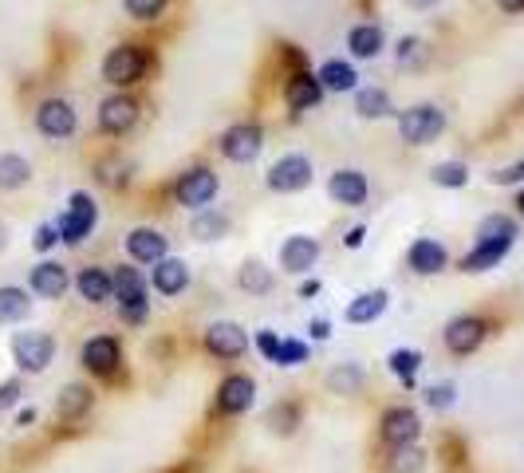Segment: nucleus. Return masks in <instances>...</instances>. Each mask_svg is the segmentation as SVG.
<instances>
[{
	"label": "nucleus",
	"instance_id": "49",
	"mask_svg": "<svg viewBox=\"0 0 524 473\" xmlns=\"http://www.w3.org/2000/svg\"><path fill=\"white\" fill-rule=\"evenodd\" d=\"M308 332H312L316 343H324V339H331V324L328 320H312V324H308Z\"/></svg>",
	"mask_w": 524,
	"mask_h": 473
},
{
	"label": "nucleus",
	"instance_id": "33",
	"mask_svg": "<svg viewBox=\"0 0 524 473\" xmlns=\"http://www.w3.org/2000/svg\"><path fill=\"white\" fill-rule=\"evenodd\" d=\"M28 312H32L28 288H16V284H0V328H8V324H20V320H28Z\"/></svg>",
	"mask_w": 524,
	"mask_h": 473
},
{
	"label": "nucleus",
	"instance_id": "23",
	"mask_svg": "<svg viewBox=\"0 0 524 473\" xmlns=\"http://www.w3.org/2000/svg\"><path fill=\"white\" fill-rule=\"evenodd\" d=\"M91 406H95V391L87 383H67L60 391V399H56V418L64 426H75V422H83L91 414Z\"/></svg>",
	"mask_w": 524,
	"mask_h": 473
},
{
	"label": "nucleus",
	"instance_id": "28",
	"mask_svg": "<svg viewBox=\"0 0 524 473\" xmlns=\"http://www.w3.org/2000/svg\"><path fill=\"white\" fill-rule=\"evenodd\" d=\"M363 383H367V371L359 363H335L324 375V387L331 395H339V399H355L363 391Z\"/></svg>",
	"mask_w": 524,
	"mask_h": 473
},
{
	"label": "nucleus",
	"instance_id": "24",
	"mask_svg": "<svg viewBox=\"0 0 524 473\" xmlns=\"http://www.w3.org/2000/svg\"><path fill=\"white\" fill-rule=\"evenodd\" d=\"M387 304H391V292L387 288H371V292H359L351 304H347V312H343V320L347 324H355V328H363V324H375L383 312H387Z\"/></svg>",
	"mask_w": 524,
	"mask_h": 473
},
{
	"label": "nucleus",
	"instance_id": "45",
	"mask_svg": "<svg viewBox=\"0 0 524 473\" xmlns=\"http://www.w3.org/2000/svg\"><path fill=\"white\" fill-rule=\"evenodd\" d=\"M489 182H493V186H524V158L521 162L501 166V170H493V174H489Z\"/></svg>",
	"mask_w": 524,
	"mask_h": 473
},
{
	"label": "nucleus",
	"instance_id": "54",
	"mask_svg": "<svg viewBox=\"0 0 524 473\" xmlns=\"http://www.w3.org/2000/svg\"><path fill=\"white\" fill-rule=\"evenodd\" d=\"M32 422H36V410H32V406H28V410H20V414H16V426H32Z\"/></svg>",
	"mask_w": 524,
	"mask_h": 473
},
{
	"label": "nucleus",
	"instance_id": "35",
	"mask_svg": "<svg viewBox=\"0 0 524 473\" xmlns=\"http://www.w3.org/2000/svg\"><path fill=\"white\" fill-rule=\"evenodd\" d=\"M517 237H521V225L513 213H489L477 225V241H517Z\"/></svg>",
	"mask_w": 524,
	"mask_h": 473
},
{
	"label": "nucleus",
	"instance_id": "32",
	"mask_svg": "<svg viewBox=\"0 0 524 473\" xmlns=\"http://www.w3.org/2000/svg\"><path fill=\"white\" fill-rule=\"evenodd\" d=\"M272 284H276V272L268 269L264 261H257V257H249V261L237 269V288L249 292V296H268Z\"/></svg>",
	"mask_w": 524,
	"mask_h": 473
},
{
	"label": "nucleus",
	"instance_id": "4",
	"mask_svg": "<svg viewBox=\"0 0 524 473\" xmlns=\"http://www.w3.org/2000/svg\"><path fill=\"white\" fill-rule=\"evenodd\" d=\"M56 359V336L52 332H16L12 336V363L28 375H44Z\"/></svg>",
	"mask_w": 524,
	"mask_h": 473
},
{
	"label": "nucleus",
	"instance_id": "55",
	"mask_svg": "<svg viewBox=\"0 0 524 473\" xmlns=\"http://www.w3.org/2000/svg\"><path fill=\"white\" fill-rule=\"evenodd\" d=\"M4 249H8V225L0 221V253H4Z\"/></svg>",
	"mask_w": 524,
	"mask_h": 473
},
{
	"label": "nucleus",
	"instance_id": "7",
	"mask_svg": "<svg viewBox=\"0 0 524 473\" xmlns=\"http://www.w3.org/2000/svg\"><path fill=\"white\" fill-rule=\"evenodd\" d=\"M217 150H221V158L225 162H233V166H249L257 154L264 150V127L261 123H233L225 135L217 138Z\"/></svg>",
	"mask_w": 524,
	"mask_h": 473
},
{
	"label": "nucleus",
	"instance_id": "38",
	"mask_svg": "<svg viewBox=\"0 0 524 473\" xmlns=\"http://www.w3.org/2000/svg\"><path fill=\"white\" fill-rule=\"evenodd\" d=\"M387 367H391L394 379H402L406 387H414V375L422 371V351L418 347H398V351H391Z\"/></svg>",
	"mask_w": 524,
	"mask_h": 473
},
{
	"label": "nucleus",
	"instance_id": "37",
	"mask_svg": "<svg viewBox=\"0 0 524 473\" xmlns=\"http://www.w3.org/2000/svg\"><path fill=\"white\" fill-rule=\"evenodd\" d=\"M426 470V450L418 442L410 446H394L387 454V473H422Z\"/></svg>",
	"mask_w": 524,
	"mask_h": 473
},
{
	"label": "nucleus",
	"instance_id": "26",
	"mask_svg": "<svg viewBox=\"0 0 524 473\" xmlns=\"http://www.w3.org/2000/svg\"><path fill=\"white\" fill-rule=\"evenodd\" d=\"M517 241H473V249L461 257V272H489L497 269L509 253H513Z\"/></svg>",
	"mask_w": 524,
	"mask_h": 473
},
{
	"label": "nucleus",
	"instance_id": "2",
	"mask_svg": "<svg viewBox=\"0 0 524 473\" xmlns=\"http://www.w3.org/2000/svg\"><path fill=\"white\" fill-rule=\"evenodd\" d=\"M394 123H398V138L406 146H430V142H438V138L446 135V127H450V119H446V111L438 103H414V107L398 111Z\"/></svg>",
	"mask_w": 524,
	"mask_h": 473
},
{
	"label": "nucleus",
	"instance_id": "15",
	"mask_svg": "<svg viewBox=\"0 0 524 473\" xmlns=\"http://www.w3.org/2000/svg\"><path fill=\"white\" fill-rule=\"evenodd\" d=\"M485 336H489V320L485 316H454L450 324H446V332H442V343H446V351L450 355H473L481 343H485Z\"/></svg>",
	"mask_w": 524,
	"mask_h": 473
},
{
	"label": "nucleus",
	"instance_id": "6",
	"mask_svg": "<svg viewBox=\"0 0 524 473\" xmlns=\"http://www.w3.org/2000/svg\"><path fill=\"white\" fill-rule=\"evenodd\" d=\"M60 225V241L64 245H83L91 233H95V225H99V205H95V198L91 194H71V202H67V213L56 221Z\"/></svg>",
	"mask_w": 524,
	"mask_h": 473
},
{
	"label": "nucleus",
	"instance_id": "16",
	"mask_svg": "<svg viewBox=\"0 0 524 473\" xmlns=\"http://www.w3.org/2000/svg\"><path fill=\"white\" fill-rule=\"evenodd\" d=\"M324 83H320V75L316 71H288V79H284V103H288V111L292 115H304V111H316L320 103H324Z\"/></svg>",
	"mask_w": 524,
	"mask_h": 473
},
{
	"label": "nucleus",
	"instance_id": "56",
	"mask_svg": "<svg viewBox=\"0 0 524 473\" xmlns=\"http://www.w3.org/2000/svg\"><path fill=\"white\" fill-rule=\"evenodd\" d=\"M513 205H517V217H524V190L517 194V202H513Z\"/></svg>",
	"mask_w": 524,
	"mask_h": 473
},
{
	"label": "nucleus",
	"instance_id": "47",
	"mask_svg": "<svg viewBox=\"0 0 524 473\" xmlns=\"http://www.w3.org/2000/svg\"><path fill=\"white\" fill-rule=\"evenodd\" d=\"M20 399H24V383L20 379H4L0 383V410H12Z\"/></svg>",
	"mask_w": 524,
	"mask_h": 473
},
{
	"label": "nucleus",
	"instance_id": "17",
	"mask_svg": "<svg viewBox=\"0 0 524 473\" xmlns=\"http://www.w3.org/2000/svg\"><path fill=\"white\" fill-rule=\"evenodd\" d=\"M127 257H131L134 265H158V261H166L170 257V237L162 233V229H154V225H138L127 233Z\"/></svg>",
	"mask_w": 524,
	"mask_h": 473
},
{
	"label": "nucleus",
	"instance_id": "40",
	"mask_svg": "<svg viewBox=\"0 0 524 473\" xmlns=\"http://www.w3.org/2000/svg\"><path fill=\"white\" fill-rule=\"evenodd\" d=\"M430 182H434V186H442V190H461V186H469V166L458 162V158L438 162V166L430 170Z\"/></svg>",
	"mask_w": 524,
	"mask_h": 473
},
{
	"label": "nucleus",
	"instance_id": "53",
	"mask_svg": "<svg viewBox=\"0 0 524 473\" xmlns=\"http://www.w3.org/2000/svg\"><path fill=\"white\" fill-rule=\"evenodd\" d=\"M316 292H320V280H304V284H300V296H304V300H312Z\"/></svg>",
	"mask_w": 524,
	"mask_h": 473
},
{
	"label": "nucleus",
	"instance_id": "25",
	"mask_svg": "<svg viewBox=\"0 0 524 473\" xmlns=\"http://www.w3.org/2000/svg\"><path fill=\"white\" fill-rule=\"evenodd\" d=\"M190 233H194V241L201 245H213V241H225L229 233H233V217L225 213V209H197L194 221H190Z\"/></svg>",
	"mask_w": 524,
	"mask_h": 473
},
{
	"label": "nucleus",
	"instance_id": "34",
	"mask_svg": "<svg viewBox=\"0 0 524 473\" xmlns=\"http://www.w3.org/2000/svg\"><path fill=\"white\" fill-rule=\"evenodd\" d=\"M320 83H324V91H359V71L351 68L347 60H328V64H320Z\"/></svg>",
	"mask_w": 524,
	"mask_h": 473
},
{
	"label": "nucleus",
	"instance_id": "13",
	"mask_svg": "<svg viewBox=\"0 0 524 473\" xmlns=\"http://www.w3.org/2000/svg\"><path fill=\"white\" fill-rule=\"evenodd\" d=\"M36 131L44 138H52V142H67L79 131V115H75V107L67 99L52 95V99H44L36 107Z\"/></svg>",
	"mask_w": 524,
	"mask_h": 473
},
{
	"label": "nucleus",
	"instance_id": "41",
	"mask_svg": "<svg viewBox=\"0 0 524 473\" xmlns=\"http://www.w3.org/2000/svg\"><path fill=\"white\" fill-rule=\"evenodd\" d=\"M127 16L138 20V24H154L162 12H166V0H123Z\"/></svg>",
	"mask_w": 524,
	"mask_h": 473
},
{
	"label": "nucleus",
	"instance_id": "20",
	"mask_svg": "<svg viewBox=\"0 0 524 473\" xmlns=\"http://www.w3.org/2000/svg\"><path fill=\"white\" fill-rule=\"evenodd\" d=\"M67 288H71V276H67V265H60V261H40L28 272V292L40 296V300H64Z\"/></svg>",
	"mask_w": 524,
	"mask_h": 473
},
{
	"label": "nucleus",
	"instance_id": "36",
	"mask_svg": "<svg viewBox=\"0 0 524 473\" xmlns=\"http://www.w3.org/2000/svg\"><path fill=\"white\" fill-rule=\"evenodd\" d=\"M138 296H150V280L131 265H119L115 269V300H138Z\"/></svg>",
	"mask_w": 524,
	"mask_h": 473
},
{
	"label": "nucleus",
	"instance_id": "5",
	"mask_svg": "<svg viewBox=\"0 0 524 473\" xmlns=\"http://www.w3.org/2000/svg\"><path fill=\"white\" fill-rule=\"evenodd\" d=\"M217 194H221V178H217L213 166H190V170L178 174V182H174V202L182 205V209H194V213L205 209Z\"/></svg>",
	"mask_w": 524,
	"mask_h": 473
},
{
	"label": "nucleus",
	"instance_id": "43",
	"mask_svg": "<svg viewBox=\"0 0 524 473\" xmlns=\"http://www.w3.org/2000/svg\"><path fill=\"white\" fill-rule=\"evenodd\" d=\"M454 403H458V387H454V383H434V387H426V406H430V410H450Z\"/></svg>",
	"mask_w": 524,
	"mask_h": 473
},
{
	"label": "nucleus",
	"instance_id": "39",
	"mask_svg": "<svg viewBox=\"0 0 524 473\" xmlns=\"http://www.w3.org/2000/svg\"><path fill=\"white\" fill-rule=\"evenodd\" d=\"M394 60H398V68L418 71L430 60V48H426V40H418V36H402L398 48H394Z\"/></svg>",
	"mask_w": 524,
	"mask_h": 473
},
{
	"label": "nucleus",
	"instance_id": "50",
	"mask_svg": "<svg viewBox=\"0 0 524 473\" xmlns=\"http://www.w3.org/2000/svg\"><path fill=\"white\" fill-rule=\"evenodd\" d=\"M493 4H497L505 16H521L524 12V0H493Z\"/></svg>",
	"mask_w": 524,
	"mask_h": 473
},
{
	"label": "nucleus",
	"instance_id": "52",
	"mask_svg": "<svg viewBox=\"0 0 524 473\" xmlns=\"http://www.w3.org/2000/svg\"><path fill=\"white\" fill-rule=\"evenodd\" d=\"M363 237H367V229H363V225H355V229L347 233V249H359V245H363Z\"/></svg>",
	"mask_w": 524,
	"mask_h": 473
},
{
	"label": "nucleus",
	"instance_id": "27",
	"mask_svg": "<svg viewBox=\"0 0 524 473\" xmlns=\"http://www.w3.org/2000/svg\"><path fill=\"white\" fill-rule=\"evenodd\" d=\"M383 48H387V36H383V28L375 20H363V24H355L347 32V52L355 60H375V56H383Z\"/></svg>",
	"mask_w": 524,
	"mask_h": 473
},
{
	"label": "nucleus",
	"instance_id": "3",
	"mask_svg": "<svg viewBox=\"0 0 524 473\" xmlns=\"http://www.w3.org/2000/svg\"><path fill=\"white\" fill-rule=\"evenodd\" d=\"M312 178H316V166H312L308 154H280V158L268 166L264 186H268L272 194H300V190L312 186Z\"/></svg>",
	"mask_w": 524,
	"mask_h": 473
},
{
	"label": "nucleus",
	"instance_id": "48",
	"mask_svg": "<svg viewBox=\"0 0 524 473\" xmlns=\"http://www.w3.org/2000/svg\"><path fill=\"white\" fill-rule=\"evenodd\" d=\"M257 351H261L268 363H276V355H280V336H276V332H257Z\"/></svg>",
	"mask_w": 524,
	"mask_h": 473
},
{
	"label": "nucleus",
	"instance_id": "18",
	"mask_svg": "<svg viewBox=\"0 0 524 473\" xmlns=\"http://www.w3.org/2000/svg\"><path fill=\"white\" fill-rule=\"evenodd\" d=\"M328 198L335 205H343V209H359V205H367L371 198V182H367V174L363 170H335L328 178Z\"/></svg>",
	"mask_w": 524,
	"mask_h": 473
},
{
	"label": "nucleus",
	"instance_id": "8",
	"mask_svg": "<svg viewBox=\"0 0 524 473\" xmlns=\"http://www.w3.org/2000/svg\"><path fill=\"white\" fill-rule=\"evenodd\" d=\"M79 363L95 379H111L123 367V343L115 336H91L79 347Z\"/></svg>",
	"mask_w": 524,
	"mask_h": 473
},
{
	"label": "nucleus",
	"instance_id": "42",
	"mask_svg": "<svg viewBox=\"0 0 524 473\" xmlns=\"http://www.w3.org/2000/svg\"><path fill=\"white\" fill-rule=\"evenodd\" d=\"M146 316H150V296H138V300H119V320L123 324H146Z\"/></svg>",
	"mask_w": 524,
	"mask_h": 473
},
{
	"label": "nucleus",
	"instance_id": "11",
	"mask_svg": "<svg viewBox=\"0 0 524 473\" xmlns=\"http://www.w3.org/2000/svg\"><path fill=\"white\" fill-rule=\"evenodd\" d=\"M138 99H134L131 91H115V95H107L103 103H99V131L111 138H123L134 131V123H138Z\"/></svg>",
	"mask_w": 524,
	"mask_h": 473
},
{
	"label": "nucleus",
	"instance_id": "31",
	"mask_svg": "<svg viewBox=\"0 0 524 473\" xmlns=\"http://www.w3.org/2000/svg\"><path fill=\"white\" fill-rule=\"evenodd\" d=\"M355 115L359 119H391L394 103L387 87H359L355 91Z\"/></svg>",
	"mask_w": 524,
	"mask_h": 473
},
{
	"label": "nucleus",
	"instance_id": "1",
	"mask_svg": "<svg viewBox=\"0 0 524 473\" xmlns=\"http://www.w3.org/2000/svg\"><path fill=\"white\" fill-rule=\"evenodd\" d=\"M150 52H146V44H115L107 56H103V83H111L115 91H131L138 87L142 79H146V71H150Z\"/></svg>",
	"mask_w": 524,
	"mask_h": 473
},
{
	"label": "nucleus",
	"instance_id": "30",
	"mask_svg": "<svg viewBox=\"0 0 524 473\" xmlns=\"http://www.w3.org/2000/svg\"><path fill=\"white\" fill-rule=\"evenodd\" d=\"M28 182H32V162L24 154H16V150L0 154V194H16Z\"/></svg>",
	"mask_w": 524,
	"mask_h": 473
},
{
	"label": "nucleus",
	"instance_id": "22",
	"mask_svg": "<svg viewBox=\"0 0 524 473\" xmlns=\"http://www.w3.org/2000/svg\"><path fill=\"white\" fill-rule=\"evenodd\" d=\"M150 288L158 292V296H182L186 288H190V265L186 261H178V257H166V261H158V265H150Z\"/></svg>",
	"mask_w": 524,
	"mask_h": 473
},
{
	"label": "nucleus",
	"instance_id": "51",
	"mask_svg": "<svg viewBox=\"0 0 524 473\" xmlns=\"http://www.w3.org/2000/svg\"><path fill=\"white\" fill-rule=\"evenodd\" d=\"M402 4H406L410 12H430V8H438L442 0H402Z\"/></svg>",
	"mask_w": 524,
	"mask_h": 473
},
{
	"label": "nucleus",
	"instance_id": "46",
	"mask_svg": "<svg viewBox=\"0 0 524 473\" xmlns=\"http://www.w3.org/2000/svg\"><path fill=\"white\" fill-rule=\"evenodd\" d=\"M32 245H36V253H52L60 245V225H40L36 237H32Z\"/></svg>",
	"mask_w": 524,
	"mask_h": 473
},
{
	"label": "nucleus",
	"instance_id": "21",
	"mask_svg": "<svg viewBox=\"0 0 524 473\" xmlns=\"http://www.w3.org/2000/svg\"><path fill=\"white\" fill-rule=\"evenodd\" d=\"M406 265H410L414 276H438V272H446V265H450V253H446L442 241L418 237V241L406 249Z\"/></svg>",
	"mask_w": 524,
	"mask_h": 473
},
{
	"label": "nucleus",
	"instance_id": "29",
	"mask_svg": "<svg viewBox=\"0 0 524 473\" xmlns=\"http://www.w3.org/2000/svg\"><path fill=\"white\" fill-rule=\"evenodd\" d=\"M300 422H304V406L296 403V399H280V403L268 406V414H264V426L276 438H292L300 430Z\"/></svg>",
	"mask_w": 524,
	"mask_h": 473
},
{
	"label": "nucleus",
	"instance_id": "19",
	"mask_svg": "<svg viewBox=\"0 0 524 473\" xmlns=\"http://www.w3.org/2000/svg\"><path fill=\"white\" fill-rule=\"evenodd\" d=\"M75 292L91 304V308H103L107 300H115V272L103 269V265H87V269L75 272Z\"/></svg>",
	"mask_w": 524,
	"mask_h": 473
},
{
	"label": "nucleus",
	"instance_id": "12",
	"mask_svg": "<svg viewBox=\"0 0 524 473\" xmlns=\"http://www.w3.org/2000/svg\"><path fill=\"white\" fill-rule=\"evenodd\" d=\"M201 343H205V351H209L213 359L233 363V359H241V355L249 351V332H245L237 320H217V324L205 328Z\"/></svg>",
	"mask_w": 524,
	"mask_h": 473
},
{
	"label": "nucleus",
	"instance_id": "14",
	"mask_svg": "<svg viewBox=\"0 0 524 473\" xmlns=\"http://www.w3.org/2000/svg\"><path fill=\"white\" fill-rule=\"evenodd\" d=\"M320 253H324L320 237L292 233V237H284V245H280V272H288V276H308V272L320 265Z\"/></svg>",
	"mask_w": 524,
	"mask_h": 473
},
{
	"label": "nucleus",
	"instance_id": "9",
	"mask_svg": "<svg viewBox=\"0 0 524 473\" xmlns=\"http://www.w3.org/2000/svg\"><path fill=\"white\" fill-rule=\"evenodd\" d=\"M253 399H257V379H253V375L233 371V375H225V379L217 383L213 410H217L221 418H237V414H245V410L253 406Z\"/></svg>",
	"mask_w": 524,
	"mask_h": 473
},
{
	"label": "nucleus",
	"instance_id": "44",
	"mask_svg": "<svg viewBox=\"0 0 524 473\" xmlns=\"http://www.w3.org/2000/svg\"><path fill=\"white\" fill-rule=\"evenodd\" d=\"M276 363H280V367H300V363H308V343H300V339H280Z\"/></svg>",
	"mask_w": 524,
	"mask_h": 473
},
{
	"label": "nucleus",
	"instance_id": "10",
	"mask_svg": "<svg viewBox=\"0 0 524 473\" xmlns=\"http://www.w3.org/2000/svg\"><path fill=\"white\" fill-rule=\"evenodd\" d=\"M422 438V418L414 406H387L379 418V442L394 450V446H410Z\"/></svg>",
	"mask_w": 524,
	"mask_h": 473
}]
</instances>
